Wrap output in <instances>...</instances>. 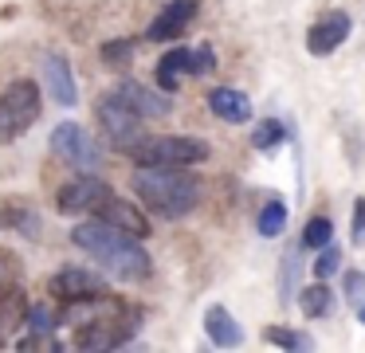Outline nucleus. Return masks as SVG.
Listing matches in <instances>:
<instances>
[{
  "mask_svg": "<svg viewBox=\"0 0 365 353\" xmlns=\"http://www.w3.org/2000/svg\"><path fill=\"white\" fill-rule=\"evenodd\" d=\"M95 114H98V122H103V130H106V141H110V149H118V153H130V149H134L138 141L145 138L142 118H138L134 110H130L114 91L103 94V98L95 102Z\"/></svg>",
  "mask_w": 365,
  "mask_h": 353,
  "instance_id": "423d86ee",
  "label": "nucleus"
},
{
  "mask_svg": "<svg viewBox=\"0 0 365 353\" xmlns=\"http://www.w3.org/2000/svg\"><path fill=\"white\" fill-rule=\"evenodd\" d=\"M71 243H75V247H83L91 259H98V263L106 267V275H110V279L142 282V279H150V271H153L150 251H145L130 232H122V227L106 224V220H98V216L75 224Z\"/></svg>",
  "mask_w": 365,
  "mask_h": 353,
  "instance_id": "f03ea898",
  "label": "nucleus"
},
{
  "mask_svg": "<svg viewBox=\"0 0 365 353\" xmlns=\"http://www.w3.org/2000/svg\"><path fill=\"white\" fill-rule=\"evenodd\" d=\"M48 290H51V298H59V302H79V298L106 295V275L87 271V267H63V271L51 275Z\"/></svg>",
  "mask_w": 365,
  "mask_h": 353,
  "instance_id": "1a4fd4ad",
  "label": "nucleus"
},
{
  "mask_svg": "<svg viewBox=\"0 0 365 353\" xmlns=\"http://www.w3.org/2000/svg\"><path fill=\"white\" fill-rule=\"evenodd\" d=\"M318 251H322V255H318V263H314V275H318V279H330V275L334 271H338V247H330V243H326V247H318Z\"/></svg>",
  "mask_w": 365,
  "mask_h": 353,
  "instance_id": "cd10ccee",
  "label": "nucleus"
},
{
  "mask_svg": "<svg viewBox=\"0 0 365 353\" xmlns=\"http://www.w3.org/2000/svg\"><path fill=\"white\" fill-rule=\"evenodd\" d=\"M43 91H48L59 106H75L79 91H75L71 63H67L63 55H48V59H43Z\"/></svg>",
  "mask_w": 365,
  "mask_h": 353,
  "instance_id": "4468645a",
  "label": "nucleus"
},
{
  "mask_svg": "<svg viewBox=\"0 0 365 353\" xmlns=\"http://www.w3.org/2000/svg\"><path fill=\"white\" fill-rule=\"evenodd\" d=\"M354 243H365V200L354 204Z\"/></svg>",
  "mask_w": 365,
  "mask_h": 353,
  "instance_id": "c85d7f7f",
  "label": "nucleus"
},
{
  "mask_svg": "<svg viewBox=\"0 0 365 353\" xmlns=\"http://www.w3.org/2000/svg\"><path fill=\"white\" fill-rule=\"evenodd\" d=\"M114 188L106 185L103 177H91V173H79L75 180H67L63 188H59L56 196V208L63 212V216H71V212H95L98 204L110 196Z\"/></svg>",
  "mask_w": 365,
  "mask_h": 353,
  "instance_id": "6e6552de",
  "label": "nucleus"
},
{
  "mask_svg": "<svg viewBox=\"0 0 365 353\" xmlns=\"http://www.w3.org/2000/svg\"><path fill=\"white\" fill-rule=\"evenodd\" d=\"M130 59H134V39H110V44L103 47L106 67H126Z\"/></svg>",
  "mask_w": 365,
  "mask_h": 353,
  "instance_id": "b1692460",
  "label": "nucleus"
},
{
  "mask_svg": "<svg viewBox=\"0 0 365 353\" xmlns=\"http://www.w3.org/2000/svg\"><path fill=\"white\" fill-rule=\"evenodd\" d=\"M357 310H361V322H365V302H361V306H357Z\"/></svg>",
  "mask_w": 365,
  "mask_h": 353,
  "instance_id": "c756f323",
  "label": "nucleus"
},
{
  "mask_svg": "<svg viewBox=\"0 0 365 353\" xmlns=\"http://www.w3.org/2000/svg\"><path fill=\"white\" fill-rule=\"evenodd\" d=\"M20 279H24L20 255H12V251L0 247V290H4V287H20Z\"/></svg>",
  "mask_w": 365,
  "mask_h": 353,
  "instance_id": "393cba45",
  "label": "nucleus"
},
{
  "mask_svg": "<svg viewBox=\"0 0 365 353\" xmlns=\"http://www.w3.org/2000/svg\"><path fill=\"white\" fill-rule=\"evenodd\" d=\"M134 193L153 216L181 220L200 204L197 173H185V165H138Z\"/></svg>",
  "mask_w": 365,
  "mask_h": 353,
  "instance_id": "7ed1b4c3",
  "label": "nucleus"
},
{
  "mask_svg": "<svg viewBox=\"0 0 365 353\" xmlns=\"http://www.w3.org/2000/svg\"><path fill=\"white\" fill-rule=\"evenodd\" d=\"M24 326L32 337H51L56 334V314L48 310V306H28L24 310Z\"/></svg>",
  "mask_w": 365,
  "mask_h": 353,
  "instance_id": "412c9836",
  "label": "nucleus"
},
{
  "mask_svg": "<svg viewBox=\"0 0 365 353\" xmlns=\"http://www.w3.org/2000/svg\"><path fill=\"white\" fill-rule=\"evenodd\" d=\"M205 329H208V337H212V345H220V349H232V345L244 342V334H240V322L232 318L224 306H208Z\"/></svg>",
  "mask_w": 365,
  "mask_h": 353,
  "instance_id": "dca6fc26",
  "label": "nucleus"
},
{
  "mask_svg": "<svg viewBox=\"0 0 365 353\" xmlns=\"http://www.w3.org/2000/svg\"><path fill=\"white\" fill-rule=\"evenodd\" d=\"M283 138H287L283 122H279V118H267V122H259V126H255V133H252V145L259 149V153H267V149H275Z\"/></svg>",
  "mask_w": 365,
  "mask_h": 353,
  "instance_id": "4be33fe9",
  "label": "nucleus"
},
{
  "mask_svg": "<svg viewBox=\"0 0 365 353\" xmlns=\"http://www.w3.org/2000/svg\"><path fill=\"white\" fill-rule=\"evenodd\" d=\"M98 220H106V224H114V227H122V232H130L134 240H142V235H150V220H145V212L138 208V204H130V200H122V196H106L103 204H98Z\"/></svg>",
  "mask_w": 365,
  "mask_h": 353,
  "instance_id": "9b49d317",
  "label": "nucleus"
},
{
  "mask_svg": "<svg viewBox=\"0 0 365 353\" xmlns=\"http://www.w3.org/2000/svg\"><path fill=\"white\" fill-rule=\"evenodd\" d=\"M40 118V86L32 78H16L4 86L0 94V145L16 141L20 133H28Z\"/></svg>",
  "mask_w": 365,
  "mask_h": 353,
  "instance_id": "20e7f679",
  "label": "nucleus"
},
{
  "mask_svg": "<svg viewBox=\"0 0 365 353\" xmlns=\"http://www.w3.org/2000/svg\"><path fill=\"white\" fill-rule=\"evenodd\" d=\"M118 94L122 102H126L130 110H134L138 118H165L169 110H173V102L165 98V94H158V91H150V86H142V83H134V78H126V83L118 86Z\"/></svg>",
  "mask_w": 365,
  "mask_h": 353,
  "instance_id": "ddd939ff",
  "label": "nucleus"
},
{
  "mask_svg": "<svg viewBox=\"0 0 365 353\" xmlns=\"http://www.w3.org/2000/svg\"><path fill=\"white\" fill-rule=\"evenodd\" d=\"M51 153L59 161H67L71 169H95L103 161V149L91 141V133L83 130L79 122H59L51 130Z\"/></svg>",
  "mask_w": 365,
  "mask_h": 353,
  "instance_id": "0eeeda50",
  "label": "nucleus"
},
{
  "mask_svg": "<svg viewBox=\"0 0 365 353\" xmlns=\"http://www.w3.org/2000/svg\"><path fill=\"white\" fill-rule=\"evenodd\" d=\"M59 322L75 326V345L79 349H118V345H126L134 337L142 310L106 290V295H95V298L63 302Z\"/></svg>",
  "mask_w": 365,
  "mask_h": 353,
  "instance_id": "f257e3e1",
  "label": "nucleus"
},
{
  "mask_svg": "<svg viewBox=\"0 0 365 353\" xmlns=\"http://www.w3.org/2000/svg\"><path fill=\"white\" fill-rule=\"evenodd\" d=\"M208 110H212L220 122H232V126H240V122L252 118V102H247V94L232 91V86H216V91L208 94Z\"/></svg>",
  "mask_w": 365,
  "mask_h": 353,
  "instance_id": "2eb2a0df",
  "label": "nucleus"
},
{
  "mask_svg": "<svg viewBox=\"0 0 365 353\" xmlns=\"http://www.w3.org/2000/svg\"><path fill=\"white\" fill-rule=\"evenodd\" d=\"M212 67H216V55L208 44H200L197 51H189V75H208Z\"/></svg>",
  "mask_w": 365,
  "mask_h": 353,
  "instance_id": "bb28decb",
  "label": "nucleus"
},
{
  "mask_svg": "<svg viewBox=\"0 0 365 353\" xmlns=\"http://www.w3.org/2000/svg\"><path fill=\"white\" fill-rule=\"evenodd\" d=\"M197 12H200L197 0H173L169 8H161V12H158V20L150 24V31H145V36L158 39V44L185 36V31H189V24L197 20Z\"/></svg>",
  "mask_w": 365,
  "mask_h": 353,
  "instance_id": "9d476101",
  "label": "nucleus"
},
{
  "mask_svg": "<svg viewBox=\"0 0 365 353\" xmlns=\"http://www.w3.org/2000/svg\"><path fill=\"white\" fill-rule=\"evenodd\" d=\"M330 310H334V295L326 282H314V287L302 290V314L307 318H326Z\"/></svg>",
  "mask_w": 365,
  "mask_h": 353,
  "instance_id": "6ab92c4d",
  "label": "nucleus"
},
{
  "mask_svg": "<svg viewBox=\"0 0 365 353\" xmlns=\"http://www.w3.org/2000/svg\"><path fill=\"white\" fill-rule=\"evenodd\" d=\"M189 75V47H169L158 59V86L161 91H177V83Z\"/></svg>",
  "mask_w": 365,
  "mask_h": 353,
  "instance_id": "f3484780",
  "label": "nucleus"
},
{
  "mask_svg": "<svg viewBox=\"0 0 365 353\" xmlns=\"http://www.w3.org/2000/svg\"><path fill=\"white\" fill-rule=\"evenodd\" d=\"M330 235H334V224L326 216H314V220H307V227H302V247L318 251V247L330 243Z\"/></svg>",
  "mask_w": 365,
  "mask_h": 353,
  "instance_id": "5701e85b",
  "label": "nucleus"
},
{
  "mask_svg": "<svg viewBox=\"0 0 365 353\" xmlns=\"http://www.w3.org/2000/svg\"><path fill=\"white\" fill-rule=\"evenodd\" d=\"M134 161L138 165H197L208 157V145L200 138H173V133H165V138H142L134 149Z\"/></svg>",
  "mask_w": 365,
  "mask_h": 353,
  "instance_id": "39448f33",
  "label": "nucleus"
},
{
  "mask_svg": "<svg viewBox=\"0 0 365 353\" xmlns=\"http://www.w3.org/2000/svg\"><path fill=\"white\" fill-rule=\"evenodd\" d=\"M24 310H28V302H24V290L20 287L0 290V345H4V337L24 322Z\"/></svg>",
  "mask_w": 365,
  "mask_h": 353,
  "instance_id": "a211bd4d",
  "label": "nucleus"
},
{
  "mask_svg": "<svg viewBox=\"0 0 365 353\" xmlns=\"http://www.w3.org/2000/svg\"><path fill=\"white\" fill-rule=\"evenodd\" d=\"M283 227H287V204H283V200L263 204V212H259V235L275 240V235L283 232Z\"/></svg>",
  "mask_w": 365,
  "mask_h": 353,
  "instance_id": "aec40b11",
  "label": "nucleus"
},
{
  "mask_svg": "<svg viewBox=\"0 0 365 353\" xmlns=\"http://www.w3.org/2000/svg\"><path fill=\"white\" fill-rule=\"evenodd\" d=\"M267 342L271 345H283V349H307V337L302 334H294V329H287V326H271L267 329Z\"/></svg>",
  "mask_w": 365,
  "mask_h": 353,
  "instance_id": "a878e982",
  "label": "nucleus"
},
{
  "mask_svg": "<svg viewBox=\"0 0 365 353\" xmlns=\"http://www.w3.org/2000/svg\"><path fill=\"white\" fill-rule=\"evenodd\" d=\"M346 36H349V16L346 12H326L322 20L307 31V51L310 55H330L334 47H341Z\"/></svg>",
  "mask_w": 365,
  "mask_h": 353,
  "instance_id": "f8f14e48",
  "label": "nucleus"
}]
</instances>
